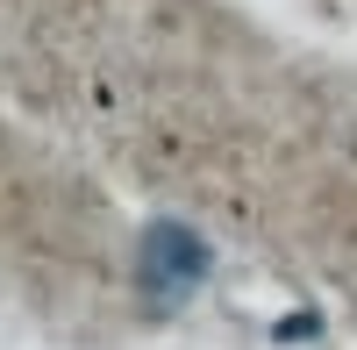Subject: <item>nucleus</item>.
Returning a JSON list of instances; mask_svg holds the SVG:
<instances>
[{
	"label": "nucleus",
	"mask_w": 357,
	"mask_h": 350,
	"mask_svg": "<svg viewBox=\"0 0 357 350\" xmlns=\"http://www.w3.org/2000/svg\"><path fill=\"white\" fill-rule=\"evenodd\" d=\"M215 272V250H207L186 222H151L136 236V286L158 300H186L193 286Z\"/></svg>",
	"instance_id": "f257e3e1"
},
{
	"label": "nucleus",
	"mask_w": 357,
	"mask_h": 350,
	"mask_svg": "<svg viewBox=\"0 0 357 350\" xmlns=\"http://www.w3.org/2000/svg\"><path fill=\"white\" fill-rule=\"evenodd\" d=\"M321 322H314V314H286V322H279V336H314Z\"/></svg>",
	"instance_id": "f03ea898"
}]
</instances>
